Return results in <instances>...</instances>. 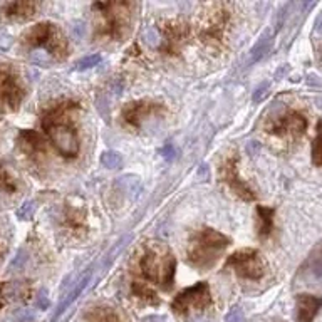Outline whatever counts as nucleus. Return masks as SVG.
Returning <instances> with one entry per match:
<instances>
[{
  "label": "nucleus",
  "instance_id": "obj_1",
  "mask_svg": "<svg viewBox=\"0 0 322 322\" xmlns=\"http://www.w3.org/2000/svg\"><path fill=\"white\" fill-rule=\"evenodd\" d=\"M230 245V238L227 235L217 232L213 228H201L198 233H195L190 244L186 260L190 265L208 270L218 262V258L223 254V250Z\"/></svg>",
  "mask_w": 322,
  "mask_h": 322
},
{
  "label": "nucleus",
  "instance_id": "obj_2",
  "mask_svg": "<svg viewBox=\"0 0 322 322\" xmlns=\"http://www.w3.org/2000/svg\"><path fill=\"white\" fill-rule=\"evenodd\" d=\"M176 260L168 247L153 245L141 258V270L148 280L158 284L161 289L170 290L175 279Z\"/></svg>",
  "mask_w": 322,
  "mask_h": 322
},
{
  "label": "nucleus",
  "instance_id": "obj_3",
  "mask_svg": "<svg viewBox=\"0 0 322 322\" xmlns=\"http://www.w3.org/2000/svg\"><path fill=\"white\" fill-rule=\"evenodd\" d=\"M227 269H232L238 277L249 280H258L265 274L263 260L258 255V252L252 249L238 250L230 255L227 260Z\"/></svg>",
  "mask_w": 322,
  "mask_h": 322
},
{
  "label": "nucleus",
  "instance_id": "obj_4",
  "mask_svg": "<svg viewBox=\"0 0 322 322\" xmlns=\"http://www.w3.org/2000/svg\"><path fill=\"white\" fill-rule=\"evenodd\" d=\"M211 297H210V289L206 282H198L192 287H188L183 292H180L176 297L171 307L176 314H186L188 310L197 309L201 310L206 306H210Z\"/></svg>",
  "mask_w": 322,
  "mask_h": 322
},
{
  "label": "nucleus",
  "instance_id": "obj_5",
  "mask_svg": "<svg viewBox=\"0 0 322 322\" xmlns=\"http://www.w3.org/2000/svg\"><path fill=\"white\" fill-rule=\"evenodd\" d=\"M49 131V136L52 140L54 146L57 148L62 156L66 158H74L77 156L79 153V141L76 136V131H74L71 126H67L64 123H52L45 126Z\"/></svg>",
  "mask_w": 322,
  "mask_h": 322
},
{
  "label": "nucleus",
  "instance_id": "obj_6",
  "mask_svg": "<svg viewBox=\"0 0 322 322\" xmlns=\"http://www.w3.org/2000/svg\"><path fill=\"white\" fill-rule=\"evenodd\" d=\"M22 93L17 77L7 66L0 69V102L7 109H17L22 101Z\"/></svg>",
  "mask_w": 322,
  "mask_h": 322
},
{
  "label": "nucleus",
  "instance_id": "obj_7",
  "mask_svg": "<svg viewBox=\"0 0 322 322\" xmlns=\"http://www.w3.org/2000/svg\"><path fill=\"white\" fill-rule=\"evenodd\" d=\"M307 128V123L306 119H304V116H301L299 113H287L285 116L279 118L277 121H275V124L270 126V133L277 135V136H299L302 135L304 131H306Z\"/></svg>",
  "mask_w": 322,
  "mask_h": 322
},
{
  "label": "nucleus",
  "instance_id": "obj_8",
  "mask_svg": "<svg viewBox=\"0 0 322 322\" xmlns=\"http://www.w3.org/2000/svg\"><path fill=\"white\" fill-rule=\"evenodd\" d=\"M222 175H223V180H225L227 185L232 188L242 200L254 201L257 198L255 193L252 192V188L238 178L237 163H235V159H227L225 161V165H223V168H222Z\"/></svg>",
  "mask_w": 322,
  "mask_h": 322
},
{
  "label": "nucleus",
  "instance_id": "obj_9",
  "mask_svg": "<svg viewBox=\"0 0 322 322\" xmlns=\"http://www.w3.org/2000/svg\"><path fill=\"white\" fill-rule=\"evenodd\" d=\"M322 307V299L309 294H299L296 299V322H312Z\"/></svg>",
  "mask_w": 322,
  "mask_h": 322
},
{
  "label": "nucleus",
  "instance_id": "obj_10",
  "mask_svg": "<svg viewBox=\"0 0 322 322\" xmlns=\"http://www.w3.org/2000/svg\"><path fill=\"white\" fill-rule=\"evenodd\" d=\"M159 106L154 104V102H148V101H138V102H131L124 108V119L128 121L129 124L133 126H140V123L149 114H153L154 111H158Z\"/></svg>",
  "mask_w": 322,
  "mask_h": 322
},
{
  "label": "nucleus",
  "instance_id": "obj_11",
  "mask_svg": "<svg viewBox=\"0 0 322 322\" xmlns=\"http://www.w3.org/2000/svg\"><path fill=\"white\" fill-rule=\"evenodd\" d=\"M52 27L47 24V22H42V24H37V25H32L29 31L24 34V44L27 45H45V42L49 40L50 37V32H52Z\"/></svg>",
  "mask_w": 322,
  "mask_h": 322
},
{
  "label": "nucleus",
  "instance_id": "obj_12",
  "mask_svg": "<svg viewBox=\"0 0 322 322\" xmlns=\"http://www.w3.org/2000/svg\"><path fill=\"white\" fill-rule=\"evenodd\" d=\"M45 47H47L49 54L54 56L56 59H64L66 54H67V40L56 25L52 27V32H50L49 40L45 42Z\"/></svg>",
  "mask_w": 322,
  "mask_h": 322
},
{
  "label": "nucleus",
  "instance_id": "obj_13",
  "mask_svg": "<svg viewBox=\"0 0 322 322\" xmlns=\"http://www.w3.org/2000/svg\"><path fill=\"white\" fill-rule=\"evenodd\" d=\"M29 292V285L24 280H10L4 282L0 285V296H2L5 301H19Z\"/></svg>",
  "mask_w": 322,
  "mask_h": 322
},
{
  "label": "nucleus",
  "instance_id": "obj_14",
  "mask_svg": "<svg viewBox=\"0 0 322 322\" xmlns=\"http://www.w3.org/2000/svg\"><path fill=\"white\" fill-rule=\"evenodd\" d=\"M37 5L34 2H10L5 5V15L12 19H31L36 14Z\"/></svg>",
  "mask_w": 322,
  "mask_h": 322
},
{
  "label": "nucleus",
  "instance_id": "obj_15",
  "mask_svg": "<svg viewBox=\"0 0 322 322\" xmlns=\"http://www.w3.org/2000/svg\"><path fill=\"white\" fill-rule=\"evenodd\" d=\"M272 42H274V34L270 31H265L258 37L254 47L250 49V62H258L260 59H263V57L270 52Z\"/></svg>",
  "mask_w": 322,
  "mask_h": 322
},
{
  "label": "nucleus",
  "instance_id": "obj_16",
  "mask_svg": "<svg viewBox=\"0 0 322 322\" xmlns=\"http://www.w3.org/2000/svg\"><path fill=\"white\" fill-rule=\"evenodd\" d=\"M20 145L24 148V151L29 154H34V153H40L44 151V141L42 138H40L37 133H34V131H24L20 136Z\"/></svg>",
  "mask_w": 322,
  "mask_h": 322
},
{
  "label": "nucleus",
  "instance_id": "obj_17",
  "mask_svg": "<svg viewBox=\"0 0 322 322\" xmlns=\"http://www.w3.org/2000/svg\"><path fill=\"white\" fill-rule=\"evenodd\" d=\"M257 213L258 220H260V223H258V233H260V237H269L274 225V210L265 208V206H258Z\"/></svg>",
  "mask_w": 322,
  "mask_h": 322
},
{
  "label": "nucleus",
  "instance_id": "obj_18",
  "mask_svg": "<svg viewBox=\"0 0 322 322\" xmlns=\"http://www.w3.org/2000/svg\"><path fill=\"white\" fill-rule=\"evenodd\" d=\"M312 161L315 166H322V121L317 123V133L312 143Z\"/></svg>",
  "mask_w": 322,
  "mask_h": 322
},
{
  "label": "nucleus",
  "instance_id": "obj_19",
  "mask_svg": "<svg viewBox=\"0 0 322 322\" xmlns=\"http://www.w3.org/2000/svg\"><path fill=\"white\" fill-rule=\"evenodd\" d=\"M101 163L106 166L108 170H118L123 165V158L116 151H104L101 154Z\"/></svg>",
  "mask_w": 322,
  "mask_h": 322
},
{
  "label": "nucleus",
  "instance_id": "obj_20",
  "mask_svg": "<svg viewBox=\"0 0 322 322\" xmlns=\"http://www.w3.org/2000/svg\"><path fill=\"white\" fill-rule=\"evenodd\" d=\"M133 292H135L136 296L143 297V299H145V301H148V302L158 304V297H156V294H154V292H153L151 289H149V287L140 284V282H135V284H133Z\"/></svg>",
  "mask_w": 322,
  "mask_h": 322
},
{
  "label": "nucleus",
  "instance_id": "obj_21",
  "mask_svg": "<svg viewBox=\"0 0 322 322\" xmlns=\"http://www.w3.org/2000/svg\"><path fill=\"white\" fill-rule=\"evenodd\" d=\"M307 274H309L310 279L322 280V254L317 255V257H314V258H310Z\"/></svg>",
  "mask_w": 322,
  "mask_h": 322
},
{
  "label": "nucleus",
  "instance_id": "obj_22",
  "mask_svg": "<svg viewBox=\"0 0 322 322\" xmlns=\"http://www.w3.org/2000/svg\"><path fill=\"white\" fill-rule=\"evenodd\" d=\"M102 61V57L99 54H91V56H86L83 57L81 61L76 62V69L77 71H86V69H91V67H96L99 62Z\"/></svg>",
  "mask_w": 322,
  "mask_h": 322
},
{
  "label": "nucleus",
  "instance_id": "obj_23",
  "mask_svg": "<svg viewBox=\"0 0 322 322\" xmlns=\"http://www.w3.org/2000/svg\"><path fill=\"white\" fill-rule=\"evenodd\" d=\"M31 61L40 67H49L52 64V56L49 52H45V50H34L31 54Z\"/></svg>",
  "mask_w": 322,
  "mask_h": 322
},
{
  "label": "nucleus",
  "instance_id": "obj_24",
  "mask_svg": "<svg viewBox=\"0 0 322 322\" xmlns=\"http://www.w3.org/2000/svg\"><path fill=\"white\" fill-rule=\"evenodd\" d=\"M36 210H37L36 200H27V201H24V203H22L19 211H17V215H19V218H22V220H27V218H32L34 217Z\"/></svg>",
  "mask_w": 322,
  "mask_h": 322
},
{
  "label": "nucleus",
  "instance_id": "obj_25",
  "mask_svg": "<svg viewBox=\"0 0 322 322\" xmlns=\"http://www.w3.org/2000/svg\"><path fill=\"white\" fill-rule=\"evenodd\" d=\"M36 320V312L32 309H19L12 314V322H32Z\"/></svg>",
  "mask_w": 322,
  "mask_h": 322
},
{
  "label": "nucleus",
  "instance_id": "obj_26",
  "mask_svg": "<svg viewBox=\"0 0 322 322\" xmlns=\"http://www.w3.org/2000/svg\"><path fill=\"white\" fill-rule=\"evenodd\" d=\"M269 89H270V83H269V81H263L262 84H258L255 88L254 96H252V101H254L255 104L262 102L263 99H265V96L269 94Z\"/></svg>",
  "mask_w": 322,
  "mask_h": 322
},
{
  "label": "nucleus",
  "instance_id": "obj_27",
  "mask_svg": "<svg viewBox=\"0 0 322 322\" xmlns=\"http://www.w3.org/2000/svg\"><path fill=\"white\" fill-rule=\"evenodd\" d=\"M93 322H119V320L116 319V315L109 312V310L97 309L96 312H93Z\"/></svg>",
  "mask_w": 322,
  "mask_h": 322
},
{
  "label": "nucleus",
  "instance_id": "obj_28",
  "mask_svg": "<svg viewBox=\"0 0 322 322\" xmlns=\"http://www.w3.org/2000/svg\"><path fill=\"white\" fill-rule=\"evenodd\" d=\"M145 40H146V44L156 47V45L161 42V36H159V32L154 27H149L148 31H145Z\"/></svg>",
  "mask_w": 322,
  "mask_h": 322
},
{
  "label": "nucleus",
  "instance_id": "obj_29",
  "mask_svg": "<svg viewBox=\"0 0 322 322\" xmlns=\"http://www.w3.org/2000/svg\"><path fill=\"white\" fill-rule=\"evenodd\" d=\"M225 322H244V310L240 307H232L225 315Z\"/></svg>",
  "mask_w": 322,
  "mask_h": 322
},
{
  "label": "nucleus",
  "instance_id": "obj_30",
  "mask_svg": "<svg viewBox=\"0 0 322 322\" xmlns=\"http://www.w3.org/2000/svg\"><path fill=\"white\" fill-rule=\"evenodd\" d=\"M50 306V301H49V296H47V290L42 289L37 294V299H36V307L40 309V310H45V309H49Z\"/></svg>",
  "mask_w": 322,
  "mask_h": 322
},
{
  "label": "nucleus",
  "instance_id": "obj_31",
  "mask_svg": "<svg viewBox=\"0 0 322 322\" xmlns=\"http://www.w3.org/2000/svg\"><path fill=\"white\" fill-rule=\"evenodd\" d=\"M25 260H27V254L24 250H19L17 255L14 257V260L10 262V270H19L20 267H24Z\"/></svg>",
  "mask_w": 322,
  "mask_h": 322
},
{
  "label": "nucleus",
  "instance_id": "obj_32",
  "mask_svg": "<svg viewBox=\"0 0 322 322\" xmlns=\"http://www.w3.org/2000/svg\"><path fill=\"white\" fill-rule=\"evenodd\" d=\"M12 47V37L7 32L0 31V52H7Z\"/></svg>",
  "mask_w": 322,
  "mask_h": 322
},
{
  "label": "nucleus",
  "instance_id": "obj_33",
  "mask_svg": "<svg viewBox=\"0 0 322 322\" xmlns=\"http://www.w3.org/2000/svg\"><path fill=\"white\" fill-rule=\"evenodd\" d=\"M0 190H9V192H12V190H15L14 185H12V181L9 180V175L4 171L2 165H0Z\"/></svg>",
  "mask_w": 322,
  "mask_h": 322
},
{
  "label": "nucleus",
  "instance_id": "obj_34",
  "mask_svg": "<svg viewBox=\"0 0 322 322\" xmlns=\"http://www.w3.org/2000/svg\"><path fill=\"white\" fill-rule=\"evenodd\" d=\"M159 154H161V156H163L166 161H171V159H175V156H176V149H175L173 146H165V148H161Z\"/></svg>",
  "mask_w": 322,
  "mask_h": 322
},
{
  "label": "nucleus",
  "instance_id": "obj_35",
  "mask_svg": "<svg viewBox=\"0 0 322 322\" xmlns=\"http://www.w3.org/2000/svg\"><path fill=\"white\" fill-rule=\"evenodd\" d=\"M72 32L76 37H83L84 36V22H76L72 27Z\"/></svg>",
  "mask_w": 322,
  "mask_h": 322
},
{
  "label": "nucleus",
  "instance_id": "obj_36",
  "mask_svg": "<svg viewBox=\"0 0 322 322\" xmlns=\"http://www.w3.org/2000/svg\"><path fill=\"white\" fill-rule=\"evenodd\" d=\"M198 173H200V175L203 173V180H206V178H208V166H206V165H201V166H200V170H198Z\"/></svg>",
  "mask_w": 322,
  "mask_h": 322
},
{
  "label": "nucleus",
  "instance_id": "obj_37",
  "mask_svg": "<svg viewBox=\"0 0 322 322\" xmlns=\"http://www.w3.org/2000/svg\"><path fill=\"white\" fill-rule=\"evenodd\" d=\"M315 31L322 34V15L317 19V22H315Z\"/></svg>",
  "mask_w": 322,
  "mask_h": 322
},
{
  "label": "nucleus",
  "instance_id": "obj_38",
  "mask_svg": "<svg viewBox=\"0 0 322 322\" xmlns=\"http://www.w3.org/2000/svg\"><path fill=\"white\" fill-rule=\"evenodd\" d=\"M314 102H315V106H317V108L320 109V111H322V96H317V97H315Z\"/></svg>",
  "mask_w": 322,
  "mask_h": 322
}]
</instances>
